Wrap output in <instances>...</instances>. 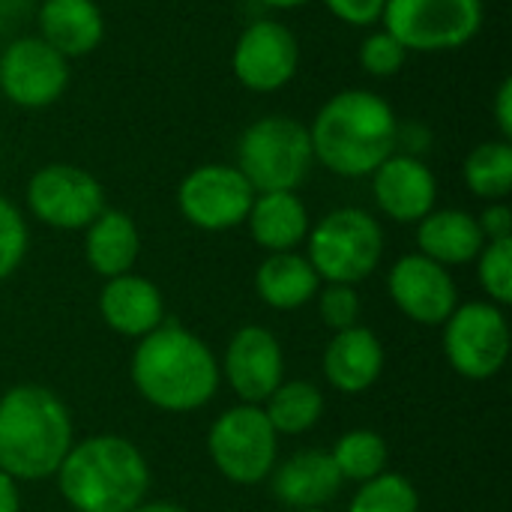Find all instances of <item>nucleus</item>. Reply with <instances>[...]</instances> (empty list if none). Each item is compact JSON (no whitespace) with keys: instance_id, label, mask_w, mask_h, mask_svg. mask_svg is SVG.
<instances>
[{"instance_id":"obj_13","label":"nucleus","mask_w":512,"mask_h":512,"mask_svg":"<svg viewBox=\"0 0 512 512\" xmlns=\"http://www.w3.org/2000/svg\"><path fill=\"white\" fill-rule=\"evenodd\" d=\"M69 60L39 36H18L0 51V93L18 108L54 105L69 87Z\"/></svg>"},{"instance_id":"obj_37","label":"nucleus","mask_w":512,"mask_h":512,"mask_svg":"<svg viewBox=\"0 0 512 512\" xmlns=\"http://www.w3.org/2000/svg\"><path fill=\"white\" fill-rule=\"evenodd\" d=\"M132 512H186L183 507L171 504V501H141Z\"/></svg>"},{"instance_id":"obj_12","label":"nucleus","mask_w":512,"mask_h":512,"mask_svg":"<svg viewBox=\"0 0 512 512\" xmlns=\"http://www.w3.org/2000/svg\"><path fill=\"white\" fill-rule=\"evenodd\" d=\"M234 78L252 93H276L288 87L300 69V42L294 30L273 18L249 21L231 51Z\"/></svg>"},{"instance_id":"obj_32","label":"nucleus","mask_w":512,"mask_h":512,"mask_svg":"<svg viewBox=\"0 0 512 512\" xmlns=\"http://www.w3.org/2000/svg\"><path fill=\"white\" fill-rule=\"evenodd\" d=\"M315 300H318L321 321L333 333H342L348 327H357V321H360V294H357L354 285H333V282H327L318 291Z\"/></svg>"},{"instance_id":"obj_21","label":"nucleus","mask_w":512,"mask_h":512,"mask_svg":"<svg viewBox=\"0 0 512 512\" xmlns=\"http://www.w3.org/2000/svg\"><path fill=\"white\" fill-rule=\"evenodd\" d=\"M486 237L477 216L459 207H435L417 222V252L438 261L441 267H462L477 261Z\"/></svg>"},{"instance_id":"obj_8","label":"nucleus","mask_w":512,"mask_h":512,"mask_svg":"<svg viewBox=\"0 0 512 512\" xmlns=\"http://www.w3.org/2000/svg\"><path fill=\"white\" fill-rule=\"evenodd\" d=\"M213 468L234 486H258L279 465V435L261 405H234L207 432Z\"/></svg>"},{"instance_id":"obj_2","label":"nucleus","mask_w":512,"mask_h":512,"mask_svg":"<svg viewBox=\"0 0 512 512\" xmlns=\"http://www.w3.org/2000/svg\"><path fill=\"white\" fill-rule=\"evenodd\" d=\"M306 129L321 168L360 180L396 153L399 117L381 93L348 87L333 93Z\"/></svg>"},{"instance_id":"obj_23","label":"nucleus","mask_w":512,"mask_h":512,"mask_svg":"<svg viewBox=\"0 0 512 512\" xmlns=\"http://www.w3.org/2000/svg\"><path fill=\"white\" fill-rule=\"evenodd\" d=\"M138 255H141V234L129 213L105 207L84 228V258L90 270L102 279L132 273Z\"/></svg>"},{"instance_id":"obj_18","label":"nucleus","mask_w":512,"mask_h":512,"mask_svg":"<svg viewBox=\"0 0 512 512\" xmlns=\"http://www.w3.org/2000/svg\"><path fill=\"white\" fill-rule=\"evenodd\" d=\"M384 345L369 327H348L342 333H333V339L324 348V378L333 390L345 396H360L384 372Z\"/></svg>"},{"instance_id":"obj_29","label":"nucleus","mask_w":512,"mask_h":512,"mask_svg":"<svg viewBox=\"0 0 512 512\" xmlns=\"http://www.w3.org/2000/svg\"><path fill=\"white\" fill-rule=\"evenodd\" d=\"M477 279L489 303H512V240H492L477 255Z\"/></svg>"},{"instance_id":"obj_17","label":"nucleus","mask_w":512,"mask_h":512,"mask_svg":"<svg viewBox=\"0 0 512 512\" xmlns=\"http://www.w3.org/2000/svg\"><path fill=\"white\" fill-rule=\"evenodd\" d=\"M99 315L114 333L141 339L165 321V297L147 276L123 273L105 279L99 291Z\"/></svg>"},{"instance_id":"obj_3","label":"nucleus","mask_w":512,"mask_h":512,"mask_svg":"<svg viewBox=\"0 0 512 512\" xmlns=\"http://www.w3.org/2000/svg\"><path fill=\"white\" fill-rule=\"evenodd\" d=\"M75 444L63 399L42 384H18L0 396V471L39 483L57 474Z\"/></svg>"},{"instance_id":"obj_15","label":"nucleus","mask_w":512,"mask_h":512,"mask_svg":"<svg viewBox=\"0 0 512 512\" xmlns=\"http://www.w3.org/2000/svg\"><path fill=\"white\" fill-rule=\"evenodd\" d=\"M219 369L243 405H264V399L285 381V354L273 330L249 324L231 336Z\"/></svg>"},{"instance_id":"obj_39","label":"nucleus","mask_w":512,"mask_h":512,"mask_svg":"<svg viewBox=\"0 0 512 512\" xmlns=\"http://www.w3.org/2000/svg\"><path fill=\"white\" fill-rule=\"evenodd\" d=\"M297 512H324V510H297Z\"/></svg>"},{"instance_id":"obj_26","label":"nucleus","mask_w":512,"mask_h":512,"mask_svg":"<svg viewBox=\"0 0 512 512\" xmlns=\"http://www.w3.org/2000/svg\"><path fill=\"white\" fill-rule=\"evenodd\" d=\"M465 186L483 201H507L512 192V147L510 141H480L462 165Z\"/></svg>"},{"instance_id":"obj_33","label":"nucleus","mask_w":512,"mask_h":512,"mask_svg":"<svg viewBox=\"0 0 512 512\" xmlns=\"http://www.w3.org/2000/svg\"><path fill=\"white\" fill-rule=\"evenodd\" d=\"M321 3L333 18H339L348 27H375L381 24L387 0H321Z\"/></svg>"},{"instance_id":"obj_20","label":"nucleus","mask_w":512,"mask_h":512,"mask_svg":"<svg viewBox=\"0 0 512 512\" xmlns=\"http://www.w3.org/2000/svg\"><path fill=\"white\" fill-rule=\"evenodd\" d=\"M273 495L291 510H321L342 489V474L336 471L330 453L324 450H300L273 468L267 477Z\"/></svg>"},{"instance_id":"obj_35","label":"nucleus","mask_w":512,"mask_h":512,"mask_svg":"<svg viewBox=\"0 0 512 512\" xmlns=\"http://www.w3.org/2000/svg\"><path fill=\"white\" fill-rule=\"evenodd\" d=\"M492 111H495V123H498V132L504 141L512 138V81L504 78L498 93H495V102H492Z\"/></svg>"},{"instance_id":"obj_38","label":"nucleus","mask_w":512,"mask_h":512,"mask_svg":"<svg viewBox=\"0 0 512 512\" xmlns=\"http://www.w3.org/2000/svg\"><path fill=\"white\" fill-rule=\"evenodd\" d=\"M261 6H267V9H276V12H288V9H300V6H306L309 0H258Z\"/></svg>"},{"instance_id":"obj_22","label":"nucleus","mask_w":512,"mask_h":512,"mask_svg":"<svg viewBox=\"0 0 512 512\" xmlns=\"http://www.w3.org/2000/svg\"><path fill=\"white\" fill-rule=\"evenodd\" d=\"M252 240L270 252H297L312 228L309 210L297 192H255L246 222Z\"/></svg>"},{"instance_id":"obj_6","label":"nucleus","mask_w":512,"mask_h":512,"mask_svg":"<svg viewBox=\"0 0 512 512\" xmlns=\"http://www.w3.org/2000/svg\"><path fill=\"white\" fill-rule=\"evenodd\" d=\"M306 258L321 282L357 285L384 258V228L363 207H336L309 228Z\"/></svg>"},{"instance_id":"obj_1","label":"nucleus","mask_w":512,"mask_h":512,"mask_svg":"<svg viewBox=\"0 0 512 512\" xmlns=\"http://www.w3.org/2000/svg\"><path fill=\"white\" fill-rule=\"evenodd\" d=\"M129 375L138 396L165 414L201 411L222 384V369L210 345L177 321H162L138 339Z\"/></svg>"},{"instance_id":"obj_10","label":"nucleus","mask_w":512,"mask_h":512,"mask_svg":"<svg viewBox=\"0 0 512 512\" xmlns=\"http://www.w3.org/2000/svg\"><path fill=\"white\" fill-rule=\"evenodd\" d=\"M24 201L36 222L57 231H84L108 207L105 186L87 168L69 162H51L33 171Z\"/></svg>"},{"instance_id":"obj_36","label":"nucleus","mask_w":512,"mask_h":512,"mask_svg":"<svg viewBox=\"0 0 512 512\" xmlns=\"http://www.w3.org/2000/svg\"><path fill=\"white\" fill-rule=\"evenodd\" d=\"M0 512H21V495H18V480L0 471Z\"/></svg>"},{"instance_id":"obj_24","label":"nucleus","mask_w":512,"mask_h":512,"mask_svg":"<svg viewBox=\"0 0 512 512\" xmlns=\"http://www.w3.org/2000/svg\"><path fill=\"white\" fill-rule=\"evenodd\" d=\"M255 291L264 306L294 312L318 297L321 276L300 252H270L255 270Z\"/></svg>"},{"instance_id":"obj_30","label":"nucleus","mask_w":512,"mask_h":512,"mask_svg":"<svg viewBox=\"0 0 512 512\" xmlns=\"http://www.w3.org/2000/svg\"><path fill=\"white\" fill-rule=\"evenodd\" d=\"M357 60H360V69L372 78H393L402 72L405 60H408V51L399 45L396 36H390L384 27L378 30H369L357 48Z\"/></svg>"},{"instance_id":"obj_5","label":"nucleus","mask_w":512,"mask_h":512,"mask_svg":"<svg viewBox=\"0 0 512 512\" xmlns=\"http://www.w3.org/2000/svg\"><path fill=\"white\" fill-rule=\"evenodd\" d=\"M315 165L306 123L288 114H264L237 138V171L255 192H297Z\"/></svg>"},{"instance_id":"obj_11","label":"nucleus","mask_w":512,"mask_h":512,"mask_svg":"<svg viewBox=\"0 0 512 512\" xmlns=\"http://www.w3.org/2000/svg\"><path fill=\"white\" fill-rule=\"evenodd\" d=\"M255 189L237 165L207 162L192 168L177 186V210L198 231H231L246 222Z\"/></svg>"},{"instance_id":"obj_28","label":"nucleus","mask_w":512,"mask_h":512,"mask_svg":"<svg viewBox=\"0 0 512 512\" xmlns=\"http://www.w3.org/2000/svg\"><path fill=\"white\" fill-rule=\"evenodd\" d=\"M348 512H420V495L405 474L384 471L360 483Z\"/></svg>"},{"instance_id":"obj_4","label":"nucleus","mask_w":512,"mask_h":512,"mask_svg":"<svg viewBox=\"0 0 512 512\" xmlns=\"http://www.w3.org/2000/svg\"><path fill=\"white\" fill-rule=\"evenodd\" d=\"M54 477L75 512H132L150 489V465L123 435L75 441Z\"/></svg>"},{"instance_id":"obj_16","label":"nucleus","mask_w":512,"mask_h":512,"mask_svg":"<svg viewBox=\"0 0 512 512\" xmlns=\"http://www.w3.org/2000/svg\"><path fill=\"white\" fill-rule=\"evenodd\" d=\"M369 177L378 210L399 225H417L438 204V180L423 156L396 150Z\"/></svg>"},{"instance_id":"obj_19","label":"nucleus","mask_w":512,"mask_h":512,"mask_svg":"<svg viewBox=\"0 0 512 512\" xmlns=\"http://www.w3.org/2000/svg\"><path fill=\"white\" fill-rule=\"evenodd\" d=\"M36 27V36L66 60L87 57L105 39V12L96 0H42Z\"/></svg>"},{"instance_id":"obj_27","label":"nucleus","mask_w":512,"mask_h":512,"mask_svg":"<svg viewBox=\"0 0 512 512\" xmlns=\"http://www.w3.org/2000/svg\"><path fill=\"white\" fill-rule=\"evenodd\" d=\"M330 459H333L336 471L342 474V480L366 483V480L387 471L390 447H387L384 435H378L372 429H351V432L336 438Z\"/></svg>"},{"instance_id":"obj_7","label":"nucleus","mask_w":512,"mask_h":512,"mask_svg":"<svg viewBox=\"0 0 512 512\" xmlns=\"http://www.w3.org/2000/svg\"><path fill=\"white\" fill-rule=\"evenodd\" d=\"M483 0H387L381 27L411 54L459 51L483 30Z\"/></svg>"},{"instance_id":"obj_9","label":"nucleus","mask_w":512,"mask_h":512,"mask_svg":"<svg viewBox=\"0 0 512 512\" xmlns=\"http://www.w3.org/2000/svg\"><path fill=\"white\" fill-rule=\"evenodd\" d=\"M510 342V321L489 300L462 303L444 321V357L468 381L495 378L510 360Z\"/></svg>"},{"instance_id":"obj_25","label":"nucleus","mask_w":512,"mask_h":512,"mask_svg":"<svg viewBox=\"0 0 512 512\" xmlns=\"http://www.w3.org/2000/svg\"><path fill=\"white\" fill-rule=\"evenodd\" d=\"M261 411L276 435H306L324 414V393L312 381H282Z\"/></svg>"},{"instance_id":"obj_34","label":"nucleus","mask_w":512,"mask_h":512,"mask_svg":"<svg viewBox=\"0 0 512 512\" xmlns=\"http://www.w3.org/2000/svg\"><path fill=\"white\" fill-rule=\"evenodd\" d=\"M477 225L486 237V243L492 240H512V210L507 201H489L483 207V213L477 216Z\"/></svg>"},{"instance_id":"obj_14","label":"nucleus","mask_w":512,"mask_h":512,"mask_svg":"<svg viewBox=\"0 0 512 512\" xmlns=\"http://www.w3.org/2000/svg\"><path fill=\"white\" fill-rule=\"evenodd\" d=\"M387 291L396 309L420 327H444L459 306V288L450 270L420 252L402 255L390 267Z\"/></svg>"},{"instance_id":"obj_31","label":"nucleus","mask_w":512,"mask_h":512,"mask_svg":"<svg viewBox=\"0 0 512 512\" xmlns=\"http://www.w3.org/2000/svg\"><path fill=\"white\" fill-rule=\"evenodd\" d=\"M30 231L24 213L0 195V282H6L27 258Z\"/></svg>"}]
</instances>
